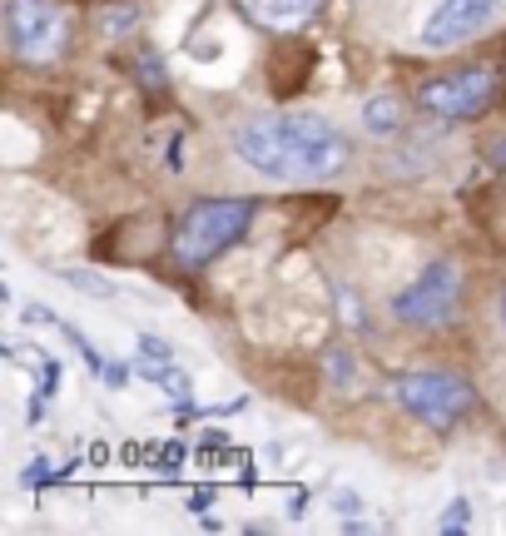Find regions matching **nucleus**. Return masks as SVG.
I'll return each mask as SVG.
<instances>
[{"mask_svg": "<svg viewBox=\"0 0 506 536\" xmlns=\"http://www.w3.org/2000/svg\"><path fill=\"white\" fill-rule=\"evenodd\" d=\"M234 154L278 184H328L353 164V139L313 110H273L234 130Z\"/></svg>", "mask_w": 506, "mask_h": 536, "instance_id": "obj_1", "label": "nucleus"}, {"mask_svg": "<svg viewBox=\"0 0 506 536\" xmlns=\"http://www.w3.org/2000/svg\"><path fill=\"white\" fill-rule=\"evenodd\" d=\"M253 224L249 199H199L194 209H184V219L174 224V264L179 268H204L214 264L224 249H234Z\"/></svg>", "mask_w": 506, "mask_h": 536, "instance_id": "obj_2", "label": "nucleus"}, {"mask_svg": "<svg viewBox=\"0 0 506 536\" xmlns=\"http://www.w3.org/2000/svg\"><path fill=\"white\" fill-rule=\"evenodd\" d=\"M65 40H70V20L60 0H5V45L20 65L30 70L55 65Z\"/></svg>", "mask_w": 506, "mask_h": 536, "instance_id": "obj_3", "label": "nucleus"}, {"mask_svg": "<svg viewBox=\"0 0 506 536\" xmlns=\"http://www.w3.org/2000/svg\"><path fill=\"white\" fill-rule=\"evenodd\" d=\"M392 398L427 427H452V422H462L472 412L477 393L457 373H402L392 383Z\"/></svg>", "mask_w": 506, "mask_h": 536, "instance_id": "obj_4", "label": "nucleus"}, {"mask_svg": "<svg viewBox=\"0 0 506 536\" xmlns=\"http://www.w3.org/2000/svg\"><path fill=\"white\" fill-rule=\"evenodd\" d=\"M457 298H462V273L457 264H427L417 273V283H407L397 298H392V313L397 323L407 328H447L457 318Z\"/></svg>", "mask_w": 506, "mask_h": 536, "instance_id": "obj_5", "label": "nucleus"}, {"mask_svg": "<svg viewBox=\"0 0 506 536\" xmlns=\"http://www.w3.org/2000/svg\"><path fill=\"white\" fill-rule=\"evenodd\" d=\"M492 100H497V70H487V65H472V70L427 80V85L417 90V105H422L432 120H477V115L492 110Z\"/></svg>", "mask_w": 506, "mask_h": 536, "instance_id": "obj_6", "label": "nucleus"}, {"mask_svg": "<svg viewBox=\"0 0 506 536\" xmlns=\"http://www.w3.org/2000/svg\"><path fill=\"white\" fill-rule=\"evenodd\" d=\"M492 10H497V0H437V10L427 15L422 45L427 50H452V45L472 40L492 20Z\"/></svg>", "mask_w": 506, "mask_h": 536, "instance_id": "obj_7", "label": "nucleus"}, {"mask_svg": "<svg viewBox=\"0 0 506 536\" xmlns=\"http://www.w3.org/2000/svg\"><path fill=\"white\" fill-rule=\"evenodd\" d=\"M363 125L373 134H397L402 130V100L397 95H373L363 105Z\"/></svg>", "mask_w": 506, "mask_h": 536, "instance_id": "obj_8", "label": "nucleus"}, {"mask_svg": "<svg viewBox=\"0 0 506 536\" xmlns=\"http://www.w3.org/2000/svg\"><path fill=\"white\" fill-rule=\"evenodd\" d=\"M249 10L268 25H288V20H303L308 10H318V0H249Z\"/></svg>", "mask_w": 506, "mask_h": 536, "instance_id": "obj_9", "label": "nucleus"}, {"mask_svg": "<svg viewBox=\"0 0 506 536\" xmlns=\"http://www.w3.org/2000/svg\"><path fill=\"white\" fill-rule=\"evenodd\" d=\"M60 278H65L70 288H85V293H100V298H110V293H115V288H110V278H95V273H85V268H65Z\"/></svg>", "mask_w": 506, "mask_h": 536, "instance_id": "obj_10", "label": "nucleus"}, {"mask_svg": "<svg viewBox=\"0 0 506 536\" xmlns=\"http://www.w3.org/2000/svg\"><path fill=\"white\" fill-rule=\"evenodd\" d=\"M134 5H120V10H105V35H125V25H134Z\"/></svg>", "mask_w": 506, "mask_h": 536, "instance_id": "obj_11", "label": "nucleus"}, {"mask_svg": "<svg viewBox=\"0 0 506 536\" xmlns=\"http://www.w3.org/2000/svg\"><path fill=\"white\" fill-rule=\"evenodd\" d=\"M139 75H144V85H149V90H154V85L164 90V60H154V55H139Z\"/></svg>", "mask_w": 506, "mask_h": 536, "instance_id": "obj_12", "label": "nucleus"}, {"mask_svg": "<svg viewBox=\"0 0 506 536\" xmlns=\"http://www.w3.org/2000/svg\"><path fill=\"white\" fill-rule=\"evenodd\" d=\"M462 522H467V502H452V512L442 517V532H457Z\"/></svg>", "mask_w": 506, "mask_h": 536, "instance_id": "obj_13", "label": "nucleus"}, {"mask_svg": "<svg viewBox=\"0 0 506 536\" xmlns=\"http://www.w3.org/2000/svg\"><path fill=\"white\" fill-rule=\"evenodd\" d=\"M139 348H144L149 358H159V363L169 358V343H159V338H139Z\"/></svg>", "mask_w": 506, "mask_h": 536, "instance_id": "obj_14", "label": "nucleus"}, {"mask_svg": "<svg viewBox=\"0 0 506 536\" xmlns=\"http://www.w3.org/2000/svg\"><path fill=\"white\" fill-rule=\"evenodd\" d=\"M497 313H502V328H506V293H502V308H497Z\"/></svg>", "mask_w": 506, "mask_h": 536, "instance_id": "obj_15", "label": "nucleus"}]
</instances>
